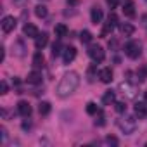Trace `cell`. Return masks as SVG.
<instances>
[{"mask_svg": "<svg viewBox=\"0 0 147 147\" xmlns=\"http://www.w3.org/2000/svg\"><path fill=\"white\" fill-rule=\"evenodd\" d=\"M78 85H80V75L76 71H67L66 75L61 78L55 92H57L59 97H67V95H71L78 88Z\"/></svg>", "mask_w": 147, "mask_h": 147, "instance_id": "6da1fadb", "label": "cell"}, {"mask_svg": "<svg viewBox=\"0 0 147 147\" xmlns=\"http://www.w3.org/2000/svg\"><path fill=\"white\" fill-rule=\"evenodd\" d=\"M118 126H119V130H121L125 135H130V133L135 131V128H137V121H135L133 116H125V118L118 119Z\"/></svg>", "mask_w": 147, "mask_h": 147, "instance_id": "7a4b0ae2", "label": "cell"}, {"mask_svg": "<svg viewBox=\"0 0 147 147\" xmlns=\"http://www.w3.org/2000/svg\"><path fill=\"white\" fill-rule=\"evenodd\" d=\"M88 55H90L92 61H95V62H102V61L106 59V52H104V49H102L100 45H90V47H88Z\"/></svg>", "mask_w": 147, "mask_h": 147, "instance_id": "3957f363", "label": "cell"}, {"mask_svg": "<svg viewBox=\"0 0 147 147\" xmlns=\"http://www.w3.org/2000/svg\"><path fill=\"white\" fill-rule=\"evenodd\" d=\"M125 54L130 59H138L140 57V43L138 42H128L125 45Z\"/></svg>", "mask_w": 147, "mask_h": 147, "instance_id": "277c9868", "label": "cell"}, {"mask_svg": "<svg viewBox=\"0 0 147 147\" xmlns=\"http://www.w3.org/2000/svg\"><path fill=\"white\" fill-rule=\"evenodd\" d=\"M118 24V16L116 14H109V18H107V23H106V26L102 28V31H100V36L102 38H106L107 36V33H111L113 30H114V26Z\"/></svg>", "mask_w": 147, "mask_h": 147, "instance_id": "5b68a950", "label": "cell"}, {"mask_svg": "<svg viewBox=\"0 0 147 147\" xmlns=\"http://www.w3.org/2000/svg\"><path fill=\"white\" fill-rule=\"evenodd\" d=\"M16 24H18V19H16L14 16H5V18L2 19V31H4V33L14 31Z\"/></svg>", "mask_w": 147, "mask_h": 147, "instance_id": "8992f818", "label": "cell"}, {"mask_svg": "<svg viewBox=\"0 0 147 147\" xmlns=\"http://www.w3.org/2000/svg\"><path fill=\"white\" fill-rule=\"evenodd\" d=\"M75 57H76V49H75V47H66V49H64V54H62L64 64L73 62V61H75Z\"/></svg>", "mask_w": 147, "mask_h": 147, "instance_id": "52a82bcc", "label": "cell"}, {"mask_svg": "<svg viewBox=\"0 0 147 147\" xmlns=\"http://www.w3.org/2000/svg\"><path fill=\"white\" fill-rule=\"evenodd\" d=\"M18 113H19L23 118H28V116L31 114V106H30V102L19 100V102H18Z\"/></svg>", "mask_w": 147, "mask_h": 147, "instance_id": "ba28073f", "label": "cell"}, {"mask_svg": "<svg viewBox=\"0 0 147 147\" xmlns=\"http://www.w3.org/2000/svg\"><path fill=\"white\" fill-rule=\"evenodd\" d=\"M99 78L102 83H111L113 82V69L111 67H102L99 71Z\"/></svg>", "mask_w": 147, "mask_h": 147, "instance_id": "9c48e42d", "label": "cell"}, {"mask_svg": "<svg viewBox=\"0 0 147 147\" xmlns=\"http://www.w3.org/2000/svg\"><path fill=\"white\" fill-rule=\"evenodd\" d=\"M23 33H24V36L36 38V36H38V28H36L35 24H31V23H26L24 28H23Z\"/></svg>", "mask_w": 147, "mask_h": 147, "instance_id": "30bf717a", "label": "cell"}, {"mask_svg": "<svg viewBox=\"0 0 147 147\" xmlns=\"http://www.w3.org/2000/svg\"><path fill=\"white\" fill-rule=\"evenodd\" d=\"M28 83H31V85H40L42 83V73L40 71H31V73H28Z\"/></svg>", "mask_w": 147, "mask_h": 147, "instance_id": "8fae6325", "label": "cell"}, {"mask_svg": "<svg viewBox=\"0 0 147 147\" xmlns=\"http://www.w3.org/2000/svg\"><path fill=\"white\" fill-rule=\"evenodd\" d=\"M47 43H49V35H47V33H38V36L35 38V47L40 50V49H43Z\"/></svg>", "mask_w": 147, "mask_h": 147, "instance_id": "7c38bea8", "label": "cell"}, {"mask_svg": "<svg viewBox=\"0 0 147 147\" xmlns=\"http://www.w3.org/2000/svg\"><path fill=\"white\" fill-rule=\"evenodd\" d=\"M123 14L126 18H133L135 16V4L131 2V0H126L125 5H123Z\"/></svg>", "mask_w": 147, "mask_h": 147, "instance_id": "4fadbf2b", "label": "cell"}, {"mask_svg": "<svg viewBox=\"0 0 147 147\" xmlns=\"http://www.w3.org/2000/svg\"><path fill=\"white\" fill-rule=\"evenodd\" d=\"M102 18H104L102 11H100L99 7H94V9H92V12H90V19H92V23H94V24H97V23H100V21H102Z\"/></svg>", "mask_w": 147, "mask_h": 147, "instance_id": "5bb4252c", "label": "cell"}, {"mask_svg": "<svg viewBox=\"0 0 147 147\" xmlns=\"http://www.w3.org/2000/svg\"><path fill=\"white\" fill-rule=\"evenodd\" d=\"M43 62H45L43 54L42 52H35V55H33V67L35 69H40V67H43Z\"/></svg>", "mask_w": 147, "mask_h": 147, "instance_id": "9a60e30c", "label": "cell"}, {"mask_svg": "<svg viewBox=\"0 0 147 147\" xmlns=\"http://www.w3.org/2000/svg\"><path fill=\"white\" fill-rule=\"evenodd\" d=\"M119 31H121L125 36H130V35H133L135 26H133V24H130V23H121V24H119Z\"/></svg>", "mask_w": 147, "mask_h": 147, "instance_id": "2e32d148", "label": "cell"}, {"mask_svg": "<svg viewBox=\"0 0 147 147\" xmlns=\"http://www.w3.org/2000/svg\"><path fill=\"white\" fill-rule=\"evenodd\" d=\"M114 100H116V94H114L113 90H107V92L104 94V97H102V102H104L106 106H111V104H114Z\"/></svg>", "mask_w": 147, "mask_h": 147, "instance_id": "e0dca14e", "label": "cell"}, {"mask_svg": "<svg viewBox=\"0 0 147 147\" xmlns=\"http://www.w3.org/2000/svg\"><path fill=\"white\" fill-rule=\"evenodd\" d=\"M50 102H47V100H42L40 104H38V113L42 114V116H47L49 113H50Z\"/></svg>", "mask_w": 147, "mask_h": 147, "instance_id": "ac0fdd59", "label": "cell"}, {"mask_svg": "<svg viewBox=\"0 0 147 147\" xmlns=\"http://www.w3.org/2000/svg\"><path fill=\"white\" fill-rule=\"evenodd\" d=\"M135 114H137L138 118L145 116V114H147V106H145L144 102H137V104H135Z\"/></svg>", "mask_w": 147, "mask_h": 147, "instance_id": "d6986e66", "label": "cell"}, {"mask_svg": "<svg viewBox=\"0 0 147 147\" xmlns=\"http://www.w3.org/2000/svg\"><path fill=\"white\" fill-rule=\"evenodd\" d=\"M54 31H55V36L62 38V36H66V35H67V26H66V24H55Z\"/></svg>", "mask_w": 147, "mask_h": 147, "instance_id": "ffe728a7", "label": "cell"}, {"mask_svg": "<svg viewBox=\"0 0 147 147\" xmlns=\"http://www.w3.org/2000/svg\"><path fill=\"white\" fill-rule=\"evenodd\" d=\"M47 12H49V11H47V7H45V5H36V7H35V16H36V18H40V19L47 18Z\"/></svg>", "mask_w": 147, "mask_h": 147, "instance_id": "44dd1931", "label": "cell"}, {"mask_svg": "<svg viewBox=\"0 0 147 147\" xmlns=\"http://www.w3.org/2000/svg\"><path fill=\"white\" fill-rule=\"evenodd\" d=\"M99 113V107H97V104L95 102H88L87 104V114H90V116H95Z\"/></svg>", "mask_w": 147, "mask_h": 147, "instance_id": "7402d4cb", "label": "cell"}, {"mask_svg": "<svg viewBox=\"0 0 147 147\" xmlns=\"http://www.w3.org/2000/svg\"><path fill=\"white\" fill-rule=\"evenodd\" d=\"M80 40H82L83 43H90V42H92V33L87 31V30H83V31L80 33Z\"/></svg>", "mask_w": 147, "mask_h": 147, "instance_id": "603a6c76", "label": "cell"}, {"mask_svg": "<svg viewBox=\"0 0 147 147\" xmlns=\"http://www.w3.org/2000/svg\"><path fill=\"white\" fill-rule=\"evenodd\" d=\"M95 118H97V119H95V125H97V126H104V125H106V116H104V113H102L100 109H99V113L95 114Z\"/></svg>", "mask_w": 147, "mask_h": 147, "instance_id": "cb8c5ba5", "label": "cell"}, {"mask_svg": "<svg viewBox=\"0 0 147 147\" xmlns=\"http://www.w3.org/2000/svg\"><path fill=\"white\" fill-rule=\"evenodd\" d=\"M14 49H18L16 55H19V57H23V55H24V45H23V42H21V40H18V42L14 43Z\"/></svg>", "mask_w": 147, "mask_h": 147, "instance_id": "d4e9b609", "label": "cell"}, {"mask_svg": "<svg viewBox=\"0 0 147 147\" xmlns=\"http://www.w3.org/2000/svg\"><path fill=\"white\" fill-rule=\"evenodd\" d=\"M114 109H116V113L123 114V113H126V104L125 102H114Z\"/></svg>", "mask_w": 147, "mask_h": 147, "instance_id": "484cf974", "label": "cell"}, {"mask_svg": "<svg viewBox=\"0 0 147 147\" xmlns=\"http://www.w3.org/2000/svg\"><path fill=\"white\" fill-rule=\"evenodd\" d=\"M7 92H9V87H7V82H4V80H2V82H0V94H2V95H5Z\"/></svg>", "mask_w": 147, "mask_h": 147, "instance_id": "4316f807", "label": "cell"}, {"mask_svg": "<svg viewBox=\"0 0 147 147\" xmlns=\"http://www.w3.org/2000/svg\"><path fill=\"white\" fill-rule=\"evenodd\" d=\"M59 54H61V43L57 42V43H54V47H52V55H54V57H57Z\"/></svg>", "mask_w": 147, "mask_h": 147, "instance_id": "83f0119b", "label": "cell"}, {"mask_svg": "<svg viewBox=\"0 0 147 147\" xmlns=\"http://www.w3.org/2000/svg\"><path fill=\"white\" fill-rule=\"evenodd\" d=\"M106 140H107V144H113V145H118V138H116V137H107Z\"/></svg>", "mask_w": 147, "mask_h": 147, "instance_id": "f1b7e54d", "label": "cell"}, {"mask_svg": "<svg viewBox=\"0 0 147 147\" xmlns=\"http://www.w3.org/2000/svg\"><path fill=\"white\" fill-rule=\"evenodd\" d=\"M106 2H107V5H109L111 9H114V7L118 5V0H106Z\"/></svg>", "mask_w": 147, "mask_h": 147, "instance_id": "f546056e", "label": "cell"}, {"mask_svg": "<svg viewBox=\"0 0 147 147\" xmlns=\"http://www.w3.org/2000/svg\"><path fill=\"white\" fill-rule=\"evenodd\" d=\"M4 59H5V49L0 47V62H4Z\"/></svg>", "mask_w": 147, "mask_h": 147, "instance_id": "4dcf8cb0", "label": "cell"}, {"mask_svg": "<svg viewBox=\"0 0 147 147\" xmlns=\"http://www.w3.org/2000/svg\"><path fill=\"white\" fill-rule=\"evenodd\" d=\"M28 0H14V5H24Z\"/></svg>", "mask_w": 147, "mask_h": 147, "instance_id": "1f68e13d", "label": "cell"}, {"mask_svg": "<svg viewBox=\"0 0 147 147\" xmlns=\"http://www.w3.org/2000/svg\"><path fill=\"white\" fill-rule=\"evenodd\" d=\"M5 138H7V130L2 126V140H5Z\"/></svg>", "mask_w": 147, "mask_h": 147, "instance_id": "d6a6232c", "label": "cell"}, {"mask_svg": "<svg viewBox=\"0 0 147 147\" xmlns=\"http://www.w3.org/2000/svg\"><path fill=\"white\" fill-rule=\"evenodd\" d=\"M67 4H69V5H76L78 0H67Z\"/></svg>", "mask_w": 147, "mask_h": 147, "instance_id": "836d02e7", "label": "cell"}, {"mask_svg": "<svg viewBox=\"0 0 147 147\" xmlns=\"http://www.w3.org/2000/svg\"><path fill=\"white\" fill-rule=\"evenodd\" d=\"M145 99H147V92H145Z\"/></svg>", "mask_w": 147, "mask_h": 147, "instance_id": "e575fe53", "label": "cell"}]
</instances>
